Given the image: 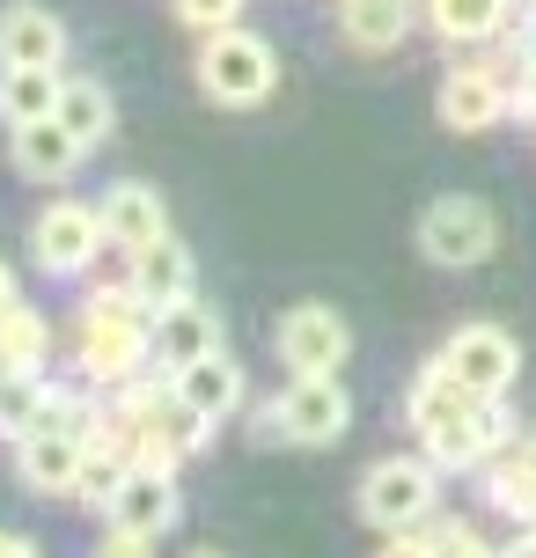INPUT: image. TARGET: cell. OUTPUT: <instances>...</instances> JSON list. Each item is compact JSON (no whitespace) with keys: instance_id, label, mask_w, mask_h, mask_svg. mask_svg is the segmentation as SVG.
I'll use <instances>...</instances> for the list:
<instances>
[{"instance_id":"obj_31","label":"cell","mask_w":536,"mask_h":558,"mask_svg":"<svg viewBox=\"0 0 536 558\" xmlns=\"http://www.w3.org/2000/svg\"><path fill=\"white\" fill-rule=\"evenodd\" d=\"M0 558H45L29 536H15V530H0Z\"/></svg>"},{"instance_id":"obj_33","label":"cell","mask_w":536,"mask_h":558,"mask_svg":"<svg viewBox=\"0 0 536 558\" xmlns=\"http://www.w3.org/2000/svg\"><path fill=\"white\" fill-rule=\"evenodd\" d=\"M522 66L536 74V0H529V23H522Z\"/></svg>"},{"instance_id":"obj_1","label":"cell","mask_w":536,"mask_h":558,"mask_svg":"<svg viewBox=\"0 0 536 558\" xmlns=\"http://www.w3.org/2000/svg\"><path fill=\"white\" fill-rule=\"evenodd\" d=\"M404 418H412L419 448L441 463V471H485V463L514 441L500 397H471L441 361H426L419 375H412V390H404Z\"/></svg>"},{"instance_id":"obj_20","label":"cell","mask_w":536,"mask_h":558,"mask_svg":"<svg viewBox=\"0 0 536 558\" xmlns=\"http://www.w3.org/2000/svg\"><path fill=\"white\" fill-rule=\"evenodd\" d=\"M96 214H103L111 251H141V243H155V235H170V221H162V198L147 192V184H111Z\"/></svg>"},{"instance_id":"obj_37","label":"cell","mask_w":536,"mask_h":558,"mask_svg":"<svg viewBox=\"0 0 536 558\" xmlns=\"http://www.w3.org/2000/svg\"><path fill=\"white\" fill-rule=\"evenodd\" d=\"M529 530H536V522H529Z\"/></svg>"},{"instance_id":"obj_29","label":"cell","mask_w":536,"mask_h":558,"mask_svg":"<svg viewBox=\"0 0 536 558\" xmlns=\"http://www.w3.org/2000/svg\"><path fill=\"white\" fill-rule=\"evenodd\" d=\"M88 558H155V536H141V530H118V522H111V530L96 536V551H88Z\"/></svg>"},{"instance_id":"obj_21","label":"cell","mask_w":536,"mask_h":558,"mask_svg":"<svg viewBox=\"0 0 536 558\" xmlns=\"http://www.w3.org/2000/svg\"><path fill=\"white\" fill-rule=\"evenodd\" d=\"M59 66H0V125H37L59 111Z\"/></svg>"},{"instance_id":"obj_12","label":"cell","mask_w":536,"mask_h":558,"mask_svg":"<svg viewBox=\"0 0 536 558\" xmlns=\"http://www.w3.org/2000/svg\"><path fill=\"white\" fill-rule=\"evenodd\" d=\"M176 514H184V500H176V471H162V463H133L125 485L111 493V507H103V522L141 530V536H170Z\"/></svg>"},{"instance_id":"obj_30","label":"cell","mask_w":536,"mask_h":558,"mask_svg":"<svg viewBox=\"0 0 536 558\" xmlns=\"http://www.w3.org/2000/svg\"><path fill=\"white\" fill-rule=\"evenodd\" d=\"M375 558H441V551H434V536H426V530H397V536H382V551H375Z\"/></svg>"},{"instance_id":"obj_24","label":"cell","mask_w":536,"mask_h":558,"mask_svg":"<svg viewBox=\"0 0 536 558\" xmlns=\"http://www.w3.org/2000/svg\"><path fill=\"white\" fill-rule=\"evenodd\" d=\"M52 118L82 140V147H103V140H111V125H118V104H111V88H103V82H66V88H59V111Z\"/></svg>"},{"instance_id":"obj_10","label":"cell","mask_w":536,"mask_h":558,"mask_svg":"<svg viewBox=\"0 0 536 558\" xmlns=\"http://www.w3.org/2000/svg\"><path fill=\"white\" fill-rule=\"evenodd\" d=\"M82 456H88V434L29 426L23 441H15V477H23V493H37V500H74V485H82Z\"/></svg>"},{"instance_id":"obj_36","label":"cell","mask_w":536,"mask_h":558,"mask_svg":"<svg viewBox=\"0 0 536 558\" xmlns=\"http://www.w3.org/2000/svg\"><path fill=\"white\" fill-rule=\"evenodd\" d=\"M192 558H221V551H192Z\"/></svg>"},{"instance_id":"obj_2","label":"cell","mask_w":536,"mask_h":558,"mask_svg":"<svg viewBox=\"0 0 536 558\" xmlns=\"http://www.w3.org/2000/svg\"><path fill=\"white\" fill-rule=\"evenodd\" d=\"M74 367L96 390H118L125 375L155 367V308L133 294V279L96 287L82 308V338H74Z\"/></svg>"},{"instance_id":"obj_7","label":"cell","mask_w":536,"mask_h":558,"mask_svg":"<svg viewBox=\"0 0 536 558\" xmlns=\"http://www.w3.org/2000/svg\"><path fill=\"white\" fill-rule=\"evenodd\" d=\"M272 412H280V441L331 448V441H345V426H353V397H345L339 375H294V383L272 397Z\"/></svg>"},{"instance_id":"obj_3","label":"cell","mask_w":536,"mask_h":558,"mask_svg":"<svg viewBox=\"0 0 536 558\" xmlns=\"http://www.w3.org/2000/svg\"><path fill=\"white\" fill-rule=\"evenodd\" d=\"M272 82H280V52H272V37L228 23V29H214V37L198 45V88H206L214 104H228V111L265 104Z\"/></svg>"},{"instance_id":"obj_6","label":"cell","mask_w":536,"mask_h":558,"mask_svg":"<svg viewBox=\"0 0 536 558\" xmlns=\"http://www.w3.org/2000/svg\"><path fill=\"white\" fill-rule=\"evenodd\" d=\"M103 243H111L103 214L82 206V198H52L37 214V228H29V257H37V272H52V279H82L103 257Z\"/></svg>"},{"instance_id":"obj_13","label":"cell","mask_w":536,"mask_h":558,"mask_svg":"<svg viewBox=\"0 0 536 558\" xmlns=\"http://www.w3.org/2000/svg\"><path fill=\"white\" fill-rule=\"evenodd\" d=\"M434 111H441V125L449 133H492L500 118H508V74L500 66H455L449 82H441V96H434Z\"/></svg>"},{"instance_id":"obj_18","label":"cell","mask_w":536,"mask_h":558,"mask_svg":"<svg viewBox=\"0 0 536 558\" xmlns=\"http://www.w3.org/2000/svg\"><path fill=\"white\" fill-rule=\"evenodd\" d=\"M419 23V0H339V37L353 52H397Z\"/></svg>"},{"instance_id":"obj_22","label":"cell","mask_w":536,"mask_h":558,"mask_svg":"<svg viewBox=\"0 0 536 558\" xmlns=\"http://www.w3.org/2000/svg\"><path fill=\"white\" fill-rule=\"evenodd\" d=\"M508 8L514 0H419V15L434 23L441 45H485V37H500Z\"/></svg>"},{"instance_id":"obj_15","label":"cell","mask_w":536,"mask_h":558,"mask_svg":"<svg viewBox=\"0 0 536 558\" xmlns=\"http://www.w3.org/2000/svg\"><path fill=\"white\" fill-rule=\"evenodd\" d=\"M198 353H221V316L198 302V294L155 308V367L176 375V367H192Z\"/></svg>"},{"instance_id":"obj_25","label":"cell","mask_w":536,"mask_h":558,"mask_svg":"<svg viewBox=\"0 0 536 558\" xmlns=\"http://www.w3.org/2000/svg\"><path fill=\"white\" fill-rule=\"evenodd\" d=\"M45 367H0V434L8 441H23L29 426H37V412H45Z\"/></svg>"},{"instance_id":"obj_23","label":"cell","mask_w":536,"mask_h":558,"mask_svg":"<svg viewBox=\"0 0 536 558\" xmlns=\"http://www.w3.org/2000/svg\"><path fill=\"white\" fill-rule=\"evenodd\" d=\"M485 500H492V514H508V522H522V530L536 522V471H529V456H522L514 441L485 463Z\"/></svg>"},{"instance_id":"obj_11","label":"cell","mask_w":536,"mask_h":558,"mask_svg":"<svg viewBox=\"0 0 536 558\" xmlns=\"http://www.w3.org/2000/svg\"><path fill=\"white\" fill-rule=\"evenodd\" d=\"M214 441V418L192 412L184 397H162L147 418H133V463H162V471H176L184 456H198V448Z\"/></svg>"},{"instance_id":"obj_17","label":"cell","mask_w":536,"mask_h":558,"mask_svg":"<svg viewBox=\"0 0 536 558\" xmlns=\"http://www.w3.org/2000/svg\"><path fill=\"white\" fill-rule=\"evenodd\" d=\"M66 59V23L45 0H15L0 15V66H59Z\"/></svg>"},{"instance_id":"obj_14","label":"cell","mask_w":536,"mask_h":558,"mask_svg":"<svg viewBox=\"0 0 536 558\" xmlns=\"http://www.w3.org/2000/svg\"><path fill=\"white\" fill-rule=\"evenodd\" d=\"M82 140L66 133L59 118H37V125H8V162H15V177H29V184H66L74 169H82Z\"/></svg>"},{"instance_id":"obj_26","label":"cell","mask_w":536,"mask_h":558,"mask_svg":"<svg viewBox=\"0 0 536 558\" xmlns=\"http://www.w3.org/2000/svg\"><path fill=\"white\" fill-rule=\"evenodd\" d=\"M45 353H52V324L29 302L0 308V367H45Z\"/></svg>"},{"instance_id":"obj_16","label":"cell","mask_w":536,"mask_h":558,"mask_svg":"<svg viewBox=\"0 0 536 558\" xmlns=\"http://www.w3.org/2000/svg\"><path fill=\"white\" fill-rule=\"evenodd\" d=\"M125 279H133V294H141L147 308H170L184 302L198 287V265L192 251L176 243V235H155V243H141V251H125Z\"/></svg>"},{"instance_id":"obj_4","label":"cell","mask_w":536,"mask_h":558,"mask_svg":"<svg viewBox=\"0 0 536 558\" xmlns=\"http://www.w3.org/2000/svg\"><path fill=\"white\" fill-rule=\"evenodd\" d=\"M441 507V463L434 456H382V463H367L361 471V522L367 530H419L426 514Z\"/></svg>"},{"instance_id":"obj_9","label":"cell","mask_w":536,"mask_h":558,"mask_svg":"<svg viewBox=\"0 0 536 558\" xmlns=\"http://www.w3.org/2000/svg\"><path fill=\"white\" fill-rule=\"evenodd\" d=\"M272 345H280L287 375H339L345 353H353V331H345V316H339V308L302 302V308H287V316H280Z\"/></svg>"},{"instance_id":"obj_27","label":"cell","mask_w":536,"mask_h":558,"mask_svg":"<svg viewBox=\"0 0 536 558\" xmlns=\"http://www.w3.org/2000/svg\"><path fill=\"white\" fill-rule=\"evenodd\" d=\"M419 530L434 536V551H441V558H500L478 530H471V522H463V514H426Z\"/></svg>"},{"instance_id":"obj_5","label":"cell","mask_w":536,"mask_h":558,"mask_svg":"<svg viewBox=\"0 0 536 558\" xmlns=\"http://www.w3.org/2000/svg\"><path fill=\"white\" fill-rule=\"evenodd\" d=\"M492 251H500V214H492L485 198L449 192V198H434V206L419 214V257L426 265L471 272V265H485Z\"/></svg>"},{"instance_id":"obj_35","label":"cell","mask_w":536,"mask_h":558,"mask_svg":"<svg viewBox=\"0 0 536 558\" xmlns=\"http://www.w3.org/2000/svg\"><path fill=\"white\" fill-rule=\"evenodd\" d=\"M514 448H522V456H529V471H536V426H529V434H522V441H514Z\"/></svg>"},{"instance_id":"obj_19","label":"cell","mask_w":536,"mask_h":558,"mask_svg":"<svg viewBox=\"0 0 536 558\" xmlns=\"http://www.w3.org/2000/svg\"><path fill=\"white\" fill-rule=\"evenodd\" d=\"M170 390L184 397L192 412H206L214 426H221V418H235V404H243V367L228 361V345H221V353H198L192 367H176Z\"/></svg>"},{"instance_id":"obj_34","label":"cell","mask_w":536,"mask_h":558,"mask_svg":"<svg viewBox=\"0 0 536 558\" xmlns=\"http://www.w3.org/2000/svg\"><path fill=\"white\" fill-rule=\"evenodd\" d=\"M500 558H536V530H522V536H514V544H508Z\"/></svg>"},{"instance_id":"obj_32","label":"cell","mask_w":536,"mask_h":558,"mask_svg":"<svg viewBox=\"0 0 536 558\" xmlns=\"http://www.w3.org/2000/svg\"><path fill=\"white\" fill-rule=\"evenodd\" d=\"M15 302H23V287H15V265L0 257V308H15Z\"/></svg>"},{"instance_id":"obj_8","label":"cell","mask_w":536,"mask_h":558,"mask_svg":"<svg viewBox=\"0 0 536 558\" xmlns=\"http://www.w3.org/2000/svg\"><path fill=\"white\" fill-rule=\"evenodd\" d=\"M434 361L449 367L471 397H508L514 375H522V345H514V331H500V324H463Z\"/></svg>"},{"instance_id":"obj_28","label":"cell","mask_w":536,"mask_h":558,"mask_svg":"<svg viewBox=\"0 0 536 558\" xmlns=\"http://www.w3.org/2000/svg\"><path fill=\"white\" fill-rule=\"evenodd\" d=\"M176 15H184L198 37H214V29L243 23V0H176Z\"/></svg>"}]
</instances>
